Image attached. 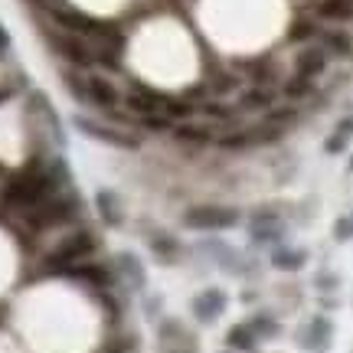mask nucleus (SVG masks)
Segmentation results:
<instances>
[{
    "mask_svg": "<svg viewBox=\"0 0 353 353\" xmlns=\"http://www.w3.org/2000/svg\"><path fill=\"white\" fill-rule=\"evenodd\" d=\"M200 112L206 114V118H213V121H232V118H236V112H232L229 105H219V101H206Z\"/></svg>",
    "mask_w": 353,
    "mask_h": 353,
    "instance_id": "nucleus-20",
    "label": "nucleus"
},
{
    "mask_svg": "<svg viewBox=\"0 0 353 353\" xmlns=\"http://www.w3.org/2000/svg\"><path fill=\"white\" fill-rule=\"evenodd\" d=\"M174 134H176L180 141H196V144H203V141L213 138V131H210L206 125H176Z\"/></svg>",
    "mask_w": 353,
    "mask_h": 353,
    "instance_id": "nucleus-17",
    "label": "nucleus"
},
{
    "mask_svg": "<svg viewBox=\"0 0 353 353\" xmlns=\"http://www.w3.org/2000/svg\"><path fill=\"white\" fill-rule=\"evenodd\" d=\"M278 99V92L275 88H268V85H252L245 95L239 99V108L242 112H268L272 105H275Z\"/></svg>",
    "mask_w": 353,
    "mask_h": 353,
    "instance_id": "nucleus-9",
    "label": "nucleus"
},
{
    "mask_svg": "<svg viewBox=\"0 0 353 353\" xmlns=\"http://www.w3.org/2000/svg\"><path fill=\"white\" fill-rule=\"evenodd\" d=\"M92 249H95V239H92L88 232H72V236H65V239L46 255V268H65V272H69V268L82 262Z\"/></svg>",
    "mask_w": 353,
    "mask_h": 353,
    "instance_id": "nucleus-2",
    "label": "nucleus"
},
{
    "mask_svg": "<svg viewBox=\"0 0 353 353\" xmlns=\"http://www.w3.org/2000/svg\"><path fill=\"white\" fill-rule=\"evenodd\" d=\"M229 343H232L236 350H252V347H255V334H252V327H245V324L232 327V334H229Z\"/></svg>",
    "mask_w": 353,
    "mask_h": 353,
    "instance_id": "nucleus-18",
    "label": "nucleus"
},
{
    "mask_svg": "<svg viewBox=\"0 0 353 353\" xmlns=\"http://www.w3.org/2000/svg\"><path fill=\"white\" fill-rule=\"evenodd\" d=\"M223 307H226L223 291H219V288H210V291H203L200 298L193 301V314L200 317V321H216V317L223 314Z\"/></svg>",
    "mask_w": 353,
    "mask_h": 353,
    "instance_id": "nucleus-8",
    "label": "nucleus"
},
{
    "mask_svg": "<svg viewBox=\"0 0 353 353\" xmlns=\"http://www.w3.org/2000/svg\"><path fill=\"white\" fill-rule=\"evenodd\" d=\"M79 131H85L88 138H99L105 144H114V148H138V138L128 134V131H118V128L99 125V121H88V118H76Z\"/></svg>",
    "mask_w": 353,
    "mask_h": 353,
    "instance_id": "nucleus-5",
    "label": "nucleus"
},
{
    "mask_svg": "<svg viewBox=\"0 0 353 353\" xmlns=\"http://www.w3.org/2000/svg\"><path fill=\"white\" fill-rule=\"evenodd\" d=\"M304 259H307V255H304L301 249H275V252H272V265L281 268V272H298L304 265Z\"/></svg>",
    "mask_w": 353,
    "mask_h": 353,
    "instance_id": "nucleus-12",
    "label": "nucleus"
},
{
    "mask_svg": "<svg viewBox=\"0 0 353 353\" xmlns=\"http://www.w3.org/2000/svg\"><path fill=\"white\" fill-rule=\"evenodd\" d=\"M350 138H353V118H343L341 125H337V131L327 138V154H341Z\"/></svg>",
    "mask_w": 353,
    "mask_h": 353,
    "instance_id": "nucleus-14",
    "label": "nucleus"
},
{
    "mask_svg": "<svg viewBox=\"0 0 353 353\" xmlns=\"http://www.w3.org/2000/svg\"><path fill=\"white\" fill-rule=\"evenodd\" d=\"M229 88H236V79L232 76H216L213 79V92H229Z\"/></svg>",
    "mask_w": 353,
    "mask_h": 353,
    "instance_id": "nucleus-24",
    "label": "nucleus"
},
{
    "mask_svg": "<svg viewBox=\"0 0 353 353\" xmlns=\"http://www.w3.org/2000/svg\"><path fill=\"white\" fill-rule=\"evenodd\" d=\"M311 88H314V79H304V76H294V79H288L285 82V99H291V101H298V99H304V95H311Z\"/></svg>",
    "mask_w": 353,
    "mask_h": 353,
    "instance_id": "nucleus-16",
    "label": "nucleus"
},
{
    "mask_svg": "<svg viewBox=\"0 0 353 353\" xmlns=\"http://www.w3.org/2000/svg\"><path fill=\"white\" fill-rule=\"evenodd\" d=\"M65 82L72 85V92H76L79 99L92 101V105H99V108H114V105L121 101L118 88H114L105 76H72V72H69Z\"/></svg>",
    "mask_w": 353,
    "mask_h": 353,
    "instance_id": "nucleus-1",
    "label": "nucleus"
},
{
    "mask_svg": "<svg viewBox=\"0 0 353 353\" xmlns=\"http://www.w3.org/2000/svg\"><path fill=\"white\" fill-rule=\"evenodd\" d=\"M69 275L79 278V281H85V285H95V288H108V285H112L108 268H101V265H72Z\"/></svg>",
    "mask_w": 353,
    "mask_h": 353,
    "instance_id": "nucleus-10",
    "label": "nucleus"
},
{
    "mask_svg": "<svg viewBox=\"0 0 353 353\" xmlns=\"http://www.w3.org/2000/svg\"><path fill=\"white\" fill-rule=\"evenodd\" d=\"M187 226L193 229H229L239 223V210H226V206H193L187 210Z\"/></svg>",
    "mask_w": 353,
    "mask_h": 353,
    "instance_id": "nucleus-4",
    "label": "nucleus"
},
{
    "mask_svg": "<svg viewBox=\"0 0 353 353\" xmlns=\"http://www.w3.org/2000/svg\"><path fill=\"white\" fill-rule=\"evenodd\" d=\"M298 76L304 79H317L324 69H327V50L324 46H304L301 52H298Z\"/></svg>",
    "mask_w": 353,
    "mask_h": 353,
    "instance_id": "nucleus-6",
    "label": "nucleus"
},
{
    "mask_svg": "<svg viewBox=\"0 0 353 353\" xmlns=\"http://www.w3.org/2000/svg\"><path fill=\"white\" fill-rule=\"evenodd\" d=\"M327 341H330V324L324 321V317H314L311 327H307V334H301V343L307 347V350H324Z\"/></svg>",
    "mask_w": 353,
    "mask_h": 353,
    "instance_id": "nucleus-11",
    "label": "nucleus"
},
{
    "mask_svg": "<svg viewBox=\"0 0 353 353\" xmlns=\"http://www.w3.org/2000/svg\"><path fill=\"white\" fill-rule=\"evenodd\" d=\"M52 50L59 52L63 59H69L72 65H95L99 63V52H95V46L88 43L85 37H79V33H52L50 37Z\"/></svg>",
    "mask_w": 353,
    "mask_h": 353,
    "instance_id": "nucleus-3",
    "label": "nucleus"
},
{
    "mask_svg": "<svg viewBox=\"0 0 353 353\" xmlns=\"http://www.w3.org/2000/svg\"><path fill=\"white\" fill-rule=\"evenodd\" d=\"M324 50L337 52V56H347L350 52V37L347 33H324Z\"/></svg>",
    "mask_w": 353,
    "mask_h": 353,
    "instance_id": "nucleus-19",
    "label": "nucleus"
},
{
    "mask_svg": "<svg viewBox=\"0 0 353 353\" xmlns=\"http://www.w3.org/2000/svg\"><path fill=\"white\" fill-rule=\"evenodd\" d=\"M350 236H353L350 219H341V223H337V239H350Z\"/></svg>",
    "mask_w": 353,
    "mask_h": 353,
    "instance_id": "nucleus-25",
    "label": "nucleus"
},
{
    "mask_svg": "<svg viewBox=\"0 0 353 353\" xmlns=\"http://www.w3.org/2000/svg\"><path fill=\"white\" fill-rule=\"evenodd\" d=\"M128 108L138 114H164V95H157V92H151V88H134L131 95H128Z\"/></svg>",
    "mask_w": 353,
    "mask_h": 353,
    "instance_id": "nucleus-7",
    "label": "nucleus"
},
{
    "mask_svg": "<svg viewBox=\"0 0 353 353\" xmlns=\"http://www.w3.org/2000/svg\"><path fill=\"white\" fill-rule=\"evenodd\" d=\"M350 229H353V219H350Z\"/></svg>",
    "mask_w": 353,
    "mask_h": 353,
    "instance_id": "nucleus-26",
    "label": "nucleus"
},
{
    "mask_svg": "<svg viewBox=\"0 0 353 353\" xmlns=\"http://www.w3.org/2000/svg\"><path fill=\"white\" fill-rule=\"evenodd\" d=\"M314 33H317V26H314V23H307V20L294 23V30H291V37H294V39H307V37H314Z\"/></svg>",
    "mask_w": 353,
    "mask_h": 353,
    "instance_id": "nucleus-23",
    "label": "nucleus"
},
{
    "mask_svg": "<svg viewBox=\"0 0 353 353\" xmlns=\"http://www.w3.org/2000/svg\"><path fill=\"white\" fill-rule=\"evenodd\" d=\"M249 327H252L255 337H272V334H275V324H272L268 317H259V321H255V324H249Z\"/></svg>",
    "mask_w": 353,
    "mask_h": 353,
    "instance_id": "nucleus-22",
    "label": "nucleus"
},
{
    "mask_svg": "<svg viewBox=\"0 0 353 353\" xmlns=\"http://www.w3.org/2000/svg\"><path fill=\"white\" fill-rule=\"evenodd\" d=\"M317 13L324 20H350L353 17V0H321Z\"/></svg>",
    "mask_w": 353,
    "mask_h": 353,
    "instance_id": "nucleus-13",
    "label": "nucleus"
},
{
    "mask_svg": "<svg viewBox=\"0 0 353 353\" xmlns=\"http://www.w3.org/2000/svg\"><path fill=\"white\" fill-rule=\"evenodd\" d=\"M350 170H353V164H350Z\"/></svg>",
    "mask_w": 353,
    "mask_h": 353,
    "instance_id": "nucleus-27",
    "label": "nucleus"
},
{
    "mask_svg": "<svg viewBox=\"0 0 353 353\" xmlns=\"http://www.w3.org/2000/svg\"><path fill=\"white\" fill-rule=\"evenodd\" d=\"M245 144H252V131H232V134H223L219 138V148H245Z\"/></svg>",
    "mask_w": 353,
    "mask_h": 353,
    "instance_id": "nucleus-21",
    "label": "nucleus"
},
{
    "mask_svg": "<svg viewBox=\"0 0 353 353\" xmlns=\"http://www.w3.org/2000/svg\"><path fill=\"white\" fill-rule=\"evenodd\" d=\"M99 210H101V219H105V223H112V226L121 223V210H118V203H114V193L101 190L99 193Z\"/></svg>",
    "mask_w": 353,
    "mask_h": 353,
    "instance_id": "nucleus-15",
    "label": "nucleus"
}]
</instances>
